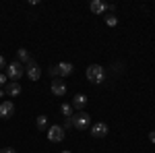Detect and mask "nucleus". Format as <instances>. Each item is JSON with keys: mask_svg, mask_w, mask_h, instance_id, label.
Returning <instances> with one entry per match:
<instances>
[{"mask_svg": "<svg viewBox=\"0 0 155 153\" xmlns=\"http://www.w3.org/2000/svg\"><path fill=\"white\" fill-rule=\"evenodd\" d=\"M85 75H87V81H89V83H95V85H99V83L106 81V68H104V66H99V64H89Z\"/></svg>", "mask_w": 155, "mask_h": 153, "instance_id": "obj_1", "label": "nucleus"}, {"mask_svg": "<svg viewBox=\"0 0 155 153\" xmlns=\"http://www.w3.org/2000/svg\"><path fill=\"white\" fill-rule=\"evenodd\" d=\"M23 75H25V66L19 62V60H15V62H11V64H6V77H8L11 81H19Z\"/></svg>", "mask_w": 155, "mask_h": 153, "instance_id": "obj_2", "label": "nucleus"}, {"mask_svg": "<svg viewBox=\"0 0 155 153\" xmlns=\"http://www.w3.org/2000/svg\"><path fill=\"white\" fill-rule=\"evenodd\" d=\"M72 126H74L77 130L91 128V116H89L87 112H79V114H74V116H72Z\"/></svg>", "mask_w": 155, "mask_h": 153, "instance_id": "obj_3", "label": "nucleus"}, {"mask_svg": "<svg viewBox=\"0 0 155 153\" xmlns=\"http://www.w3.org/2000/svg\"><path fill=\"white\" fill-rule=\"evenodd\" d=\"M46 135H48V141L62 143V141H64V137H66V130L62 128V124H52V126L46 130Z\"/></svg>", "mask_w": 155, "mask_h": 153, "instance_id": "obj_4", "label": "nucleus"}, {"mask_svg": "<svg viewBox=\"0 0 155 153\" xmlns=\"http://www.w3.org/2000/svg\"><path fill=\"white\" fill-rule=\"evenodd\" d=\"M25 75H27L31 81H39V77H41V68H39L35 62L31 60V62H27V64H25Z\"/></svg>", "mask_w": 155, "mask_h": 153, "instance_id": "obj_5", "label": "nucleus"}, {"mask_svg": "<svg viewBox=\"0 0 155 153\" xmlns=\"http://www.w3.org/2000/svg\"><path fill=\"white\" fill-rule=\"evenodd\" d=\"M15 114V104H12L11 99H6V101H2L0 104V118H4V120H8V118Z\"/></svg>", "mask_w": 155, "mask_h": 153, "instance_id": "obj_6", "label": "nucleus"}, {"mask_svg": "<svg viewBox=\"0 0 155 153\" xmlns=\"http://www.w3.org/2000/svg\"><path fill=\"white\" fill-rule=\"evenodd\" d=\"M50 89H52V93L56 95V97H62V95L66 93V83L62 81V79H54Z\"/></svg>", "mask_w": 155, "mask_h": 153, "instance_id": "obj_7", "label": "nucleus"}, {"mask_svg": "<svg viewBox=\"0 0 155 153\" xmlns=\"http://www.w3.org/2000/svg\"><path fill=\"white\" fill-rule=\"evenodd\" d=\"M107 130H110V128H107L106 122H97V124L91 126V135H93L95 139H104V137L107 135Z\"/></svg>", "mask_w": 155, "mask_h": 153, "instance_id": "obj_8", "label": "nucleus"}, {"mask_svg": "<svg viewBox=\"0 0 155 153\" xmlns=\"http://www.w3.org/2000/svg\"><path fill=\"white\" fill-rule=\"evenodd\" d=\"M21 85H19V81H11L6 83V87H4V93H8L11 97H17V95H21Z\"/></svg>", "mask_w": 155, "mask_h": 153, "instance_id": "obj_9", "label": "nucleus"}, {"mask_svg": "<svg viewBox=\"0 0 155 153\" xmlns=\"http://www.w3.org/2000/svg\"><path fill=\"white\" fill-rule=\"evenodd\" d=\"M89 8H91L93 15H104V12L107 11V4L104 2V0H93V2L89 4Z\"/></svg>", "mask_w": 155, "mask_h": 153, "instance_id": "obj_10", "label": "nucleus"}, {"mask_svg": "<svg viewBox=\"0 0 155 153\" xmlns=\"http://www.w3.org/2000/svg\"><path fill=\"white\" fill-rule=\"evenodd\" d=\"M71 106L74 108V110H79V112H83V108L87 106V95H85V93H77Z\"/></svg>", "mask_w": 155, "mask_h": 153, "instance_id": "obj_11", "label": "nucleus"}, {"mask_svg": "<svg viewBox=\"0 0 155 153\" xmlns=\"http://www.w3.org/2000/svg\"><path fill=\"white\" fill-rule=\"evenodd\" d=\"M56 68H58L60 77H66V75H71V72L74 71V66H72L71 62H60V64H56Z\"/></svg>", "mask_w": 155, "mask_h": 153, "instance_id": "obj_12", "label": "nucleus"}, {"mask_svg": "<svg viewBox=\"0 0 155 153\" xmlns=\"http://www.w3.org/2000/svg\"><path fill=\"white\" fill-rule=\"evenodd\" d=\"M35 126L41 130V132H46V130H48V116H44V114H41V116H37Z\"/></svg>", "mask_w": 155, "mask_h": 153, "instance_id": "obj_13", "label": "nucleus"}, {"mask_svg": "<svg viewBox=\"0 0 155 153\" xmlns=\"http://www.w3.org/2000/svg\"><path fill=\"white\" fill-rule=\"evenodd\" d=\"M17 54H19V62H21V64H27V62H31V56H29V52H27L25 48H21Z\"/></svg>", "mask_w": 155, "mask_h": 153, "instance_id": "obj_14", "label": "nucleus"}, {"mask_svg": "<svg viewBox=\"0 0 155 153\" xmlns=\"http://www.w3.org/2000/svg\"><path fill=\"white\" fill-rule=\"evenodd\" d=\"M60 112H62L64 118H71L72 116V106L71 104H62V106H60Z\"/></svg>", "mask_w": 155, "mask_h": 153, "instance_id": "obj_15", "label": "nucleus"}, {"mask_svg": "<svg viewBox=\"0 0 155 153\" xmlns=\"http://www.w3.org/2000/svg\"><path fill=\"white\" fill-rule=\"evenodd\" d=\"M106 23L110 25V27H116V25H118V17H116V15H107V17H106Z\"/></svg>", "mask_w": 155, "mask_h": 153, "instance_id": "obj_16", "label": "nucleus"}, {"mask_svg": "<svg viewBox=\"0 0 155 153\" xmlns=\"http://www.w3.org/2000/svg\"><path fill=\"white\" fill-rule=\"evenodd\" d=\"M6 83H8V77H6V72H0V89H2V85L6 87Z\"/></svg>", "mask_w": 155, "mask_h": 153, "instance_id": "obj_17", "label": "nucleus"}, {"mask_svg": "<svg viewBox=\"0 0 155 153\" xmlns=\"http://www.w3.org/2000/svg\"><path fill=\"white\" fill-rule=\"evenodd\" d=\"M71 126H72V116H71V118H64V124H62V128H64V130H68Z\"/></svg>", "mask_w": 155, "mask_h": 153, "instance_id": "obj_18", "label": "nucleus"}, {"mask_svg": "<svg viewBox=\"0 0 155 153\" xmlns=\"http://www.w3.org/2000/svg\"><path fill=\"white\" fill-rule=\"evenodd\" d=\"M50 77H54V79H60L58 68H56V66H50Z\"/></svg>", "mask_w": 155, "mask_h": 153, "instance_id": "obj_19", "label": "nucleus"}, {"mask_svg": "<svg viewBox=\"0 0 155 153\" xmlns=\"http://www.w3.org/2000/svg\"><path fill=\"white\" fill-rule=\"evenodd\" d=\"M0 153H17V149H12V147H4V149H0Z\"/></svg>", "mask_w": 155, "mask_h": 153, "instance_id": "obj_20", "label": "nucleus"}, {"mask_svg": "<svg viewBox=\"0 0 155 153\" xmlns=\"http://www.w3.org/2000/svg\"><path fill=\"white\" fill-rule=\"evenodd\" d=\"M2 68H6V60H4V56H0V71Z\"/></svg>", "mask_w": 155, "mask_h": 153, "instance_id": "obj_21", "label": "nucleus"}, {"mask_svg": "<svg viewBox=\"0 0 155 153\" xmlns=\"http://www.w3.org/2000/svg\"><path fill=\"white\" fill-rule=\"evenodd\" d=\"M149 141L155 143V130H151V132H149Z\"/></svg>", "mask_w": 155, "mask_h": 153, "instance_id": "obj_22", "label": "nucleus"}, {"mask_svg": "<svg viewBox=\"0 0 155 153\" xmlns=\"http://www.w3.org/2000/svg\"><path fill=\"white\" fill-rule=\"evenodd\" d=\"M62 153H71V151H62Z\"/></svg>", "mask_w": 155, "mask_h": 153, "instance_id": "obj_23", "label": "nucleus"}]
</instances>
